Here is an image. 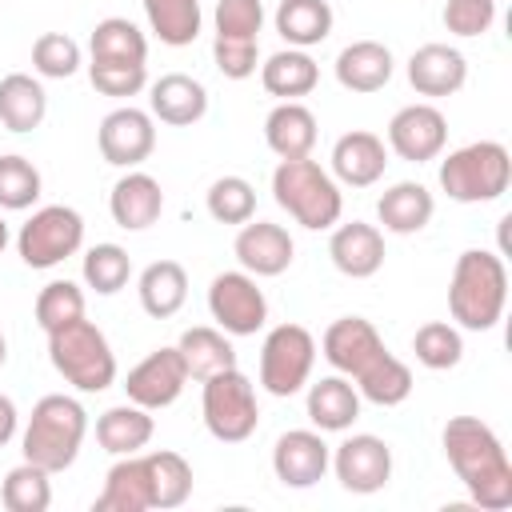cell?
I'll return each mask as SVG.
<instances>
[{
    "instance_id": "6da1fadb",
    "label": "cell",
    "mask_w": 512,
    "mask_h": 512,
    "mask_svg": "<svg viewBox=\"0 0 512 512\" xmlns=\"http://www.w3.org/2000/svg\"><path fill=\"white\" fill-rule=\"evenodd\" d=\"M320 352L324 360L356 380L360 400L380 404V408H396L412 396V368L388 352V344L380 340L376 324L364 316H340L324 328L320 336Z\"/></svg>"
},
{
    "instance_id": "7a4b0ae2",
    "label": "cell",
    "mask_w": 512,
    "mask_h": 512,
    "mask_svg": "<svg viewBox=\"0 0 512 512\" xmlns=\"http://www.w3.org/2000/svg\"><path fill=\"white\" fill-rule=\"evenodd\" d=\"M440 444L476 508L484 512L512 508V460L500 436L492 432V424H484L480 416H452L440 432Z\"/></svg>"
},
{
    "instance_id": "3957f363",
    "label": "cell",
    "mask_w": 512,
    "mask_h": 512,
    "mask_svg": "<svg viewBox=\"0 0 512 512\" xmlns=\"http://www.w3.org/2000/svg\"><path fill=\"white\" fill-rule=\"evenodd\" d=\"M508 304V268L488 248H468L452 264L448 280V312L468 332H488L500 324Z\"/></svg>"
},
{
    "instance_id": "277c9868",
    "label": "cell",
    "mask_w": 512,
    "mask_h": 512,
    "mask_svg": "<svg viewBox=\"0 0 512 512\" xmlns=\"http://www.w3.org/2000/svg\"><path fill=\"white\" fill-rule=\"evenodd\" d=\"M84 432H88L84 404L76 396L52 392V396L36 400V408L24 424V436H20V452H24V460H32V464H40L44 472L56 476V472L76 464Z\"/></svg>"
},
{
    "instance_id": "5b68a950",
    "label": "cell",
    "mask_w": 512,
    "mask_h": 512,
    "mask_svg": "<svg viewBox=\"0 0 512 512\" xmlns=\"http://www.w3.org/2000/svg\"><path fill=\"white\" fill-rule=\"evenodd\" d=\"M272 196L276 204L308 232H324L340 224L344 212V192L328 168H320L312 156L280 160L272 172Z\"/></svg>"
},
{
    "instance_id": "8992f818",
    "label": "cell",
    "mask_w": 512,
    "mask_h": 512,
    "mask_svg": "<svg viewBox=\"0 0 512 512\" xmlns=\"http://www.w3.org/2000/svg\"><path fill=\"white\" fill-rule=\"evenodd\" d=\"M512 184V156L500 140H472L440 160V188L456 204L500 200Z\"/></svg>"
},
{
    "instance_id": "52a82bcc",
    "label": "cell",
    "mask_w": 512,
    "mask_h": 512,
    "mask_svg": "<svg viewBox=\"0 0 512 512\" xmlns=\"http://www.w3.org/2000/svg\"><path fill=\"white\" fill-rule=\"evenodd\" d=\"M48 360L52 368L80 392H104L116 384V356L108 336L92 320H72L48 332Z\"/></svg>"
},
{
    "instance_id": "ba28073f",
    "label": "cell",
    "mask_w": 512,
    "mask_h": 512,
    "mask_svg": "<svg viewBox=\"0 0 512 512\" xmlns=\"http://www.w3.org/2000/svg\"><path fill=\"white\" fill-rule=\"evenodd\" d=\"M200 384H204V396H200L204 428L220 444H244L260 424V404H256L252 380L240 368H224Z\"/></svg>"
},
{
    "instance_id": "9c48e42d",
    "label": "cell",
    "mask_w": 512,
    "mask_h": 512,
    "mask_svg": "<svg viewBox=\"0 0 512 512\" xmlns=\"http://www.w3.org/2000/svg\"><path fill=\"white\" fill-rule=\"evenodd\" d=\"M84 244V216L68 204H44L36 208L20 232H16V252L28 268H56L68 256H76Z\"/></svg>"
},
{
    "instance_id": "30bf717a",
    "label": "cell",
    "mask_w": 512,
    "mask_h": 512,
    "mask_svg": "<svg viewBox=\"0 0 512 512\" xmlns=\"http://www.w3.org/2000/svg\"><path fill=\"white\" fill-rule=\"evenodd\" d=\"M260 28H264V4H260V0H220V4H216L212 60H216L220 76H228V80H248V76L256 72Z\"/></svg>"
},
{
    "instance_id": "8fae6325",
    "label": "cell",
    "mask_w": 512,
    "mask_h": 512,
    "mask_svg": "<svg viewBox=\"0 0 512 512\" xmlns=\"http://www.w3.org/2000/svg\"><path fill=\"white\" fill-rule=\"evenodd\" d=\"M316 364V340L304 324H276L260 344V384L268 396H296Z\"/></svg>"
},
{
    "instance_id": "7c38bea8",
    "label": "cell",
    "mask_w": 512,
    "mask_h": 512,
    "mask_svg": "<svg viewBox=\"0 0 512 512\" xmlns=\"http://www.w3.org/2000/svg\"><path fill=\"white\" fill-rule=\"evenodd\" d=\"M208 312L228 336H256L268 324V296L252 272H220L208 284Z\"/></svg>"
},
{
    "instance_id": "4fadbf2b",
    "label": "cell",
    "mask_w": 512,
    "mask_h": 512,
    "mask_svg": "<svg viewBox=\"0 0 512 512\" xmlns=\"http://www.w3.org/2000/svg\"><path fill=\"white\" fill-rule=\"evenodd\" d=\"M328 468L336 472L344 492L372 496L392 480V448H388V440H380L372 432H356V436L336 444Z\"/></svg>"
},
{
    "instance_id": "5bb4252c",
    "label": "cell",
    "mask_w": 512,
    "mask_h": 512,
    "mask_svg": "<svg viewBox=\"0 0 512 512\" xmlns=\"http://www.w3.org/2000/svg\"><path fill=\"white\" fill-rule=\"evenodd\" d=\"M96 144H100V156L112 164V168H140L152 148H156V124H152V112L144 108H112L104 120H100V132H96Z\"/></svg>"
},
{
    "instance_id": "9a60e30c",
    "label": "cell",
    "mask_w": 512,
    "mask_h": 512,
    "mask_svg": "<svg viewBox=\"0 0 512 512\" xmlns=\"http://www.w3.org/2000/svg\"><path fill=\"white\" fill-rule=\"evenodd\" d=\"M184 384H188V368H184V360H180V348H176V344H164V348L148 352V356L128 372L124 392H128L132 404L156 412V408L176 404L180 392H184Z\"/></svg>"
},
{
    "instance_id": "2e32d148",
    "label": "cell",
    "mask_w": 512,
    "mask_h": 512,
    "mask_svg": "<svg viewBox=\"0 0 512 512\" xmlns=\"http://www.w3.org/2000/svg\"><path fill=\"white\" fill-rule=\"evenodd\" d=\"M448 144V120L436 104H408L388 120V148L408 164H428Z\"/></svg>"
},
{
    "instance_id": "e0dca14e",
    "label": "cell",
    "mask_w": 512,
    "mask_h": 512,
    "mask_svg": "<svg viewBox=\"0 0 512 512\" xmlns=\"http://www.w3.org/2000/svg\"><path fill=\"white\" fill-rule=\"evenodd\" d=\"M328 464H332V448L312 428H292L272 448V472H276V480L284 488H312V484H320Z\"/></svg>"
},
{
    "instance_id": "ac0fdd59",
    "label": "cell",
    "mask_w": 512,
    "mask_h": 512,
    "mask_svg": "<svg viewBox=\"0 0 512 512\" xmlns=\"http://www.w3.org/2000/svg\"><path fill=\"white\" fill-rule=\"evenodd\" d=\"M232 252L240 260V268L252 272V276H280V272L292 268L296 244H292L288 228H280L272 220H248V224H240V232L232 240Z\"/></svg>"
},
{
    "instance_id": "d6986e66",
    "label": "cell",
    "mask_w": 512,
    "mask_h": 512,
    "mask_svg": "<svg viewBox=\"0 0 512 512\" xmlns=\"http://www.w3.org/2000/svg\"><path fill=\"white\" fill-rule=\"evenodd\" d=\"M108 212H112V220H116L124 232H144V228H152V224L160 220V212H164V188H160V180L148 176V172L128 168V172L112 184V192H108Z\"/></svg>"
},
{
    "instance_id": "ffe728a7",
    "label": "cell",
    "mask_w": 512,
    "mask_h": 512,
    "mask_svg": "<svg viewBox=\"0 0 512 512\" xmlns=\"http://www.w3.org/2000/svg\"><path fill=\"white\" fill-rule=\"evenodd\" d=\"M408 84L420 96H456L468 84V60L452 44H420L408 56Z\"/></svg>"
},
{
    "instance_id": "44dd1931",
    "label": "cell",
    "mask_w": 512,
    "mask_h": 512,
    "mask_svg": "<svg viewBox=\"0 0 512 512\" xmlns=\"http://www.w3.org/2000/svg\"><path fill=\"white\" fill-rule=\"evenodd\" d=\"M328 256H332L336 272H344L352 280H368L384 268V232L376 224H364V220L332 224Z\"/></svg>"
},
{
    "instance_id": "7402d4cb",
    "label": "cell",
    "mask_w": 512,
    "mask_h": 512,
    "mask_svg": "<svg viewBox=\"0 0 512 512\" xmlns=\"http://www.w3.org/2000/svg\"><path fill=\"white\" fill-rule=\"evenodd\" d=\"M148 108H152V116L160 124L188 128V124L204 120V112H208V88L196 76H188V72H168V76L152 80Z\"/></svg>"
},
{
    "instance_id": "603a6c76",
    "label": "cell",
    "mask_w": 512,
    "mask_h": 512,
    "mask_svg": "<svg viewBox=\"0 0 512 512\" xmlns=\"http://www.w3.org/2000/svg\"><path fill=\"white\" fill-rule=\"evenodd\" d=\"M388 168V144L376 136V132H344L336 144H332V176L340 184H352V188H368L384 176Z\"/></svg>"
},
{
    "instance_id": "cb8c5ba5",
    "label": "cell",
    "mask_w": 512,
    "mask_h": 512,
    "mask_svg": "<svg viewBox=\"0 0 512 512\" xmlns=\"http://www.w3.org/2000/svg\"><path fill=\"white\" fill-rule=\"evenodd\" d=\"M152 508V484H148V464L140 452L120 456L108 476L100 496L92 500V512H148Z\"/></svg>"
},
{
    "instance_id": "d4e9b609",
    "label": "cell",
    "mask_w": 512,
    "mask_h": 512,
    "mask_svg": "<svg viewBox=\"0 0 512 512\" xmlns=\"http://www.w3.org/2000/svg\"><path fill=\"white\" fill-rule=\"evenodd\" d=\"M392 72H396V60L380 40H352L336 56V80L348 92H380L392 80Z\"/></svg>"
},
{
    "instance_id": "484cf974",
    "label": "cell",
    "mask_w": 512,
    "mask_h": 512,
    "mask_svg": "<svg viewBox=\"0 0 512 512\" xmlns=\"http://www.w3.org/2000/svg\"><path fill=\"white\" fill-rule=\"evenodd\" d=\"M264 140L280 160L312 156V148H316V116L300 100H280L264 120Z\"/></svg>"
},
{
    "instance_id": "4316f807",
    "label": "cell",
    "mask_w": 512,
    "mask_h": 512,
    "mask_svg": "<svg viewBox=\"0 0 512 512\" xmlns=\"http://www.w3.org/2000/svg\"><path fill=\"white\" fill-rule=\"evenodd\" d=\"M432 212H436V200L420 180H400L376 200V216H380L384 232H396V236H412V232L428 228Z\"/></svg>"
},
{
    "instance_id": "83f0119b",
    "label": "cell",
    "mask_w": 512,
    "mask_h": 512,
    "mask_svg": "<svg viewBox=\"0 0 512 512\" xmlns=\"http://www.w3.org/2000/svg\"><path fill=\"white\" fill-rule=\"evenodd\" d=\"M360 416V392L348 376H324L308 388V420L320 432H348Z\"/></svg>"
},
{
    "instance_id": "f1b7e54d",
    "label": "cell",
    "mask_w": 512,
    "mask_h": 512,
    "mask_svg": "<svg viewBox=\"0 0 512 512\" xmlns=\"http://www.w3.org/2000/svg\"><path fill=\"white\" fill-rule=\"evenodd\" d=\"M152 432H156L152 412L140 408V404H132V400L96 416V444L108 456H132V452H140L152 440Z\"/></svg>"
},
{
    "instance_id": "f546056e",
    "label": "cell",
    "mask_w": 512,
    "mask_h": 512,
    "mask_svg": "<svg viewBox=\"0 0 512 512\" xmlns=\"http://www.w3.org/2000/svg\"><path fill=\"white\" fill-rule=\"evenodd\" d=\"M44 112H48V92L36 76H28V72L0 76V124L8 132L24 136V132L40 128Z\"/></svg>"
},
{
    "instance_id": "4dcf8cb0",
    "label": "cell",
    "mask_w": 512,
    "mask_h": 512,
    "mask_svg": "<svg viewBox=\"0 0 512 512\" xmlns=\"http://www.w3.org/2000/svg\"><path fill=\"white\" fill-rule=\"evenodd\" d=\"M260 84L268 96L300 100L320 84V68L308 56V48H280L260 64Z\"/></svg>"
},
{
    "instance_id": "1f68e13d",
    "label": "cell",
    "mask_w": 512,
    "mask_h": 512,
    "mask_svg": "<svg viewBox=\"0 0 512 512\" xmlns=\"http://www.w3.org/2000/svg\"><path fill=\"white\" fill-rule=\"evenodd\" d=\"M136 292H140V308H144L152 320H168V316H176V312L184 308V300H188V272H184V264H176V260H152V264L140 272Z\"/></svg>"
},
{
    "instance_id": "d6a6232c",
    "label": "cell",
    "mask_w": 512,
    "mask_h": 512,
    "mask_svg": "<svg viewBox=\"0 0 512 512\" xmlns=\"http://www.w3.org/2000/svg\"><path fill=\"white\" fill-rule=\"evenodd\" d=\"M276 32L284 36L288 48H312L332 36V4L328 0H280L276 4Z\"/></svg>"
},
{
    "instance_id": "836d02e7",
    "label": "cell",
    "mask_w": 512,
    "mask_h": 512,
    "mask_svg": "<svg viewBox=\"0 0 512 512\" xmlns=\"http://www.w3.org/2000/svg\"><path fill=\"white\" fill-rule=\"evenodd\" d=\"M176 348H180V360L188 368V380H208L224 368H236V348H232L228 332H220V328H204V324L184 328Z\"/></svg>"
},
{
    "instance_id": "e575fe53",
    "label": "cell",
    "mask_w": 512,
    "mask_h": 512,
    "mask_svg": "<svg viewBox=\"0 0 512 512\" xmlns=\"http://www.w3.org/2000/svg\"><path fill=\"white\" fill-rule=\"evenodd\" d=\"M144 464H148V484H152V508L168 512L192 496V464L180 452L172 448L144 452Z\"/></svg>"
},
{
    "instance_id": "d590c367",
    "label": "cell",
    "mask_w": 512,
    "mask_h": 512,
    "mask_svg": "<svg viewBox=\"0 0 512 512\" xmlns=\"http://www.w3.org/2000/svg\"><path fill=\"white\" fill-rule=\"evenodd\" d=\"M144 4V16H148V28L156 32L160 44L168 48H184L200 36V0H140Z\"/></svg>"
},
{
    "instance_id": "8d00e7d4",
    "label": "cell",
    "mask_w": 512,
    "mask_h": 512,
    "mask_svg": "<svg viewBox=\"0 0 512 512\" xmlns=\"http://www.w3.org/2000/svg\"><path fill=\"white\" fill-rule=\"evenodd\" d=\"M88 60H128L148 64V40L144 32L124 16H104L88 36Z\"/></svg>"
},
{
    "instance_id": "74e56055",
    "label": "cell",
    "mask_w": 512,
    "mask_h": 512,
    "mask_svg": "<svg viewBox=\"0 0 512 512\" xmlns=\"http://www.w3.org/2000/svg\"><path fill=\"white\" fill-rule=\"evenodd\" d=\"M0 504L8 512H48V504H52V472H44L32 460L8 468V476L0 484Z\"/></svg>"
},
{
    "instance_id": "f35d334b",
    "label": "cell",
    "mask_w": 512,
    "mask_h": 512,
    "mask_svg": "<svg viewBox=\"0 0 512 512\" xmlns=\"http://www.w3.org/2000/svg\"><path fill=\"white\" fill-rule=\"evenodd\" d=\"M412 352H416V360H420L424 368L444 372V368H456V364L464 360V336H460V328L448 324V320H428V324L416 328Z\"/></svg>"
},
{
    "instance_id": "ab89813d",
    "label": "cell",
    "mask_w": 512,
    "mask_h": 512,
    "mask_svg": "<svg viewBox=\"0 0 512 512\" xmlns=\"http://www.w3.org/2000/svg\"><path fill=\"white\" fill-rule=\"evenodd\" d=\"M84 284L96 296H116L132 276V256L120 244H92L84 252Z\"/></svg>"
},
{
    "instance_id": "60d3db41",
    "label": "cell",
    "mask_w": 512,
    "mask_h": 512,
    "mask_svg": "<svg viewBox=\"0 0 512 512\" xmlns=\"http://www.w3.org/2000/svg\"><path fill=\"white\" fill-rule=\"evenodd\" d=\"M204 204L216 224H248L256 216V188L244 176H220L208 184Z\"/></svg>"
},
{
    "instance_id": "b9f144b4",
    "label": "cell",
    "mask_w": 512,
    "mask_h": 512,
    "mask_svg": "<svg viewBox=\"0 0 512 512\" xmlns=\"http://www.w3.org/2000/svg\"><path fill=\"white\" fill-rule=\"evenodd\" d=\"M40 188H44L40 168H36L28 156H16V152L0 156V208H4V212H24V208H32V204L40 200Z\"/></svg>"
},
{
    "instance_id": "7bdbcfd3",
    "label": "cell",
    "mask_w": 512,
    "mask_h": 512,
    "mask_svg": "<svg viewBox=\"0 0 512 512\" xmlns=\"http://www.w3.org/2000/svg\"><path fill=\"white\" fill-rule=\"evenodd\" d=\"M84 316V292L72 280H48L36 296V324L44 332H56Z\"/></svg>"
},
{
    "instance_id": "ee69618b",
    "label": "cell",
    "mask_w": 512,
    "mask_h": 512,
    "mask_svg": "<svg viewBox=\"0 0 512 512\" xmlns=\"http://www.w3.org/2000/svg\"><path fill=\"white\" fill-rule=\"evenodd\" d=\"M80 64H84V52H80V44L68 32H44V36H36V44H32V68L40 76L68 80V76H76Z\"/></svg>"
},
{
    "instance_id": "f6af8a7d",
    "label": "cell",
    "mask_w": 512,
    "mask_h": 512,
    "mask_svg": "<svg viewBox=\"0 0 512 512\" xmlns=\"http://www.w3.org/2000/svg\"><path fill=\"white\" fill-rule=\"evenodd\" d=\"M88 80L104 96H136L148 84V64H128V60H88Z\"/></svg>"
},
{
    "instance_id": "bcb514c9",
    "label": "cell",
    "mask_w": 512,
    "mask_h": 512,
    "mask_svg": "<svg viewBox=\"0 0 512 512\" xmlns=\"http://www.w3.org/2000/svg\"><path fill=\"white\" fill-rule=\"evenodd\" d=\"M440 20L452 36H464V40L484 36L496 24V0H448Z\"/></svg>"
},
{
    "instance_id": "7dc6e473",
    "label": "cell",
    "mask_w": 512,
    "mask_h": 512,
    "mask_svg": "<svg viewBox=\"0 0 512 512\" xmlns=\"http://www.w3.org/2000/svg\"><path fill=\"white\" fill-rule=\"evenodd\" d=\"M16 424H20V412H16L12 396H4V392H0V448L16 436Z\"/></svg>"
},
{
    "instance_id": "c3c4849f",
    "label": "cell",
    "mask_w": 512,
    "mask_h": 512,
    "mask_svg": "<svg viewBox=\"0 0 512 512\" xmlns=\"http://www.w3.org/2000/svg\"><path fill=\"white\" fill-rule=\"evenodd\" d=\"M4 360H8V340H4V332H0V368H4Z\"/></svg>"
},
{
    "instance_id": "681fc988",
    "label": "cell",
    "mask_w": 512,
    "mask_h": 512,
    "mask_svg": "<svg viewBox=\"0 0 512 512\" xmlns=\"http://www.w3.org/2000/svg\"><path fill=\"white\" fill-rule=\"evenodd\" d=\"M4 244H8V224L0 220V252H4Z\"/></svg>"
}]
</instances>
